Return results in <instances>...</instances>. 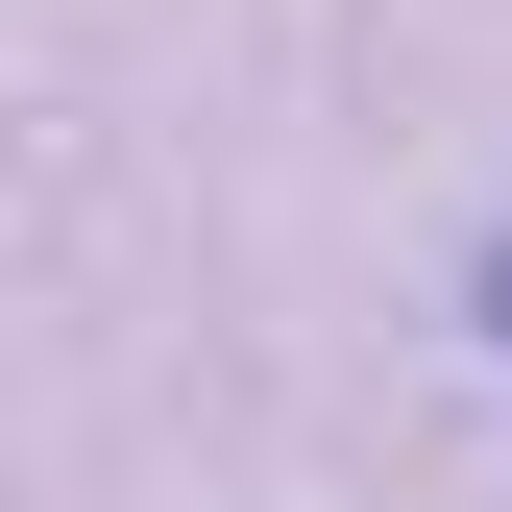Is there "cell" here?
<instances>
[{"mask_svg":"<svg viewBox=\"0 0 512 512\" xmlns=\"http://www.w3.org/2000/svg\"><path fill=\"white\" fill-rule=\"evenodd\" d=\"M464 317H488V342H512V220H488V244H464Z\"/></svg>","mask_w":512,"mask_h":512,"instance_id":"obj_1","label":"cell"}]
</instances>
